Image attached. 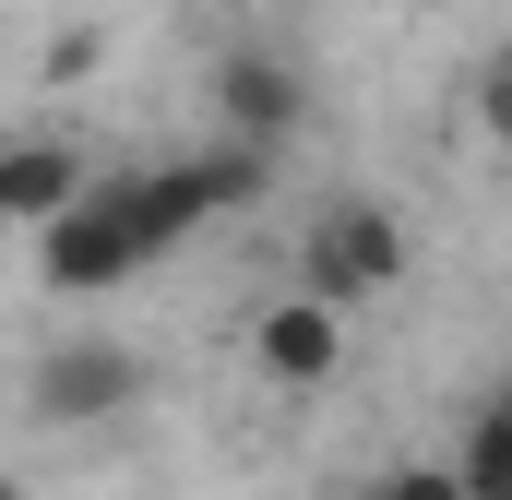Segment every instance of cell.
I'll return each mask as SVG.
<instances>
[{
  "label": "cell",
  "instance_id": "obj_1",
  "mask_svg": "<svg viewBox=\"0 0 512 500\" xmlns=\"http://www.w3.org/2000/svg\"><path fill=\"white\" fill-rule=\"evenodd\" d=\"M393 274H405V215H393V203H322V215L298 227V286H310L322 310L382 298Z\"/></svg>",
  "mask_w": 512,
  "mask_h": 500
},
{
  "label": "cell",
  "instance_id": "obj_2",
  "mask_svg": "<svg viewBox=\"0 0 512 500\" xmlns=\"http://www.w3.org/2000/svg\"><path fill=\"white\" fill-rule=\"evenodd\" d=\"M24 405H36L48 429H108V417L143 405V358H131L120 334H60V346H36Z\"/></svg>",
  "mask_w": 512,
  "mask_h": 500
},
{
  "label": "cell",
  "instance_id": "obj_3",
  "mask_svg": "<svg viewBox=\"0 0 512 500\" xmlns=\"http://www.w3.org/2000/svg\"><path fill=\"white\" fill-rule=\"evenodd\" d=\"M96 191H108V215L131 227L143 262H167V250H191L215 227V179H203V155H131V167H96Z\"/></svg>",
  "mask_w": 512,
  "mask_h": 500
},
{
  "label": "cell",
  "instance_id": "obj_4",
  "mask_svg": "<svg viewBox=\"0 0 512 500\" xmlns=\"http://www.w3.org/2000/svg\"><path fill=\"white\" fill-rule=\"evenodd\" d=\"M215 131L251 143V155H286V143L310 131V72H298L286 48H227V60H215Z\"/></svg>",
  "mask_w": 512,
  "mask_h": 500
},
{
  "label": "cell",
  "instance_id": "obj_5",
  "mask_svg": "<svg viewBox=\"0 0 512 500\" xmlns=\"http://www.w3.org/2000/svg\"><path fill=\"white\" fill-rule=\"evenodd\" d=\"M36 274H48V298H108V286L155 274V262L131 250V227L108 215V191H84L60 227H36Z\"/></svg>",
  "mask_w": 512,
  "mask_h": 500
},
{
  "label": "cell",
  "instance_id": "obj_6",
  "mask_svg": "<svg viewBox=\"0 0 512 500\" xmlns=\"http://www.w3.org/2000/svg\"><path fill=\"white\" fill-rule=\"evenodd\" d=\"M84 191H96L84 143H60V131H0V227H60Z\"/></svg>",
  "mask_w": 512,
  "mask_h": 500
},
{
  "label": "cell",
  "instance_id": "obj_7",
  "mask_svg": "<svg viewBox=\"0 0 512 500\" xmlns=\"http://www.w3.org/2000/svg\"><path fill=\"white\" fill-rule=\"evenodd\" d=\"M251 370H262V381H286V393L334 381V370H346V310H322L310 286H298V298H274V310L251 322Z\"/></svg>",
  "mask_w": 512,
  "mask_h": 500
},
{
  "label": "cell",
  "instance_id": "obj_8",
  "mask_svg": "<svg viewBox=\"0 0 512 500\" xmlns=\"http://www.w3.org/2000/svg\"><path fill=\"white\" fill-rule=\"evenodd\" d=\"M453 489H465V500H512V417H501V405L465 417V441H453Z\"/></svg>",
  "mask_w": 512,
  "mask_h": 500
},
{
  "label": "cell",
  "instance_id": "obj_9",
  "mask_svg": "<svg viewBox=\"0 0 512 500\" xmlns=\"http://www.w3.org/2000/svg\"><path fill=\"white\" fill-rule=\"evenodd\" d=\"M203 179H215V215H239V203H262V179H274V155H251V143H203Z\"/></svg>",
  "mask_w": 512,
  "mask_h": 500
},
{
  "label": "cell",
  "instance_id": "obj_10",
  "mask_svg": "<svg viewBox=\"0 0 512 500\" xmlns=\"http://www.w3.org/2000/svg\"><path fill=\"white\" fill-rule=\"evenodd\" d=\"M477 131H489V143H512V48H489V60H477Z\"/></svg>",
  "mask_w": 512,
  "mask_h": 500
},
{
  "label": "cell",
  "instance_id": "obj_11",
  "mask_svg": "<svg viewBox=\"0 0 512 500\" xmlns=\"http://www.w3.org/2000/svg\"><path fill=\"white\" fill-rule=\"evenodd\" d=\"M358 500H465V489H453V465H382Z\"/></svg>",
  "mask_w": 512,
  "mask_h": 500
},
{
  "label": "cell",
  "instance_id": "obj_12",
  "mask_svg": "<svg viewBox=\"0 0 512 500\" xmlns=\"http://www.w3.org/2000/svg\"><path fill=\"white\" fill-rule=\"evenodd\" d=\"M489 405H501V417H512V370H501V393H489Z\"/></svg>",
  "mask_w": 512,
  "mask_h": 500
},
{
  "label": "cell",
  "instance_id": "obj_13",
  "mask_svg": "<svg viewBox=\"0 0 512 500\" xmlns=\"http://www.w3.org/2000/svg\"><path fill=\"white\" fill-rule=\"evenodd\" d=\"M0 500H24V489H12V477H0Z\"/></svg>",
  "mask_w": 512,
  "mask_h": 500
}]
</instances>
